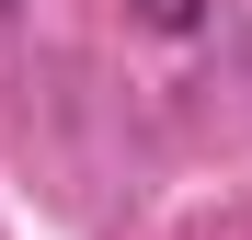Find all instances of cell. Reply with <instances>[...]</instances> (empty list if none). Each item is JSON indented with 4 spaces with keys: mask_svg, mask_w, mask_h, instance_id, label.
I'll list each match as a JSON object with an SVG mask.
<instances>
[{
    "mask_svg": "<svg viewBox=\"0 0 252 240\" xmlns=\"http://www.w3.org/2000/svg\"><path fill=\"white\" fill-rule=\"evenodd\" d=\"M126 12H138L149 34H195V23H206V0H126Z\"/></svg>",
    "mask_w": 252,
    "mask_h": 240,
    "instance_id": "cell-1",
    "label": "cell"
}]
</instances>
